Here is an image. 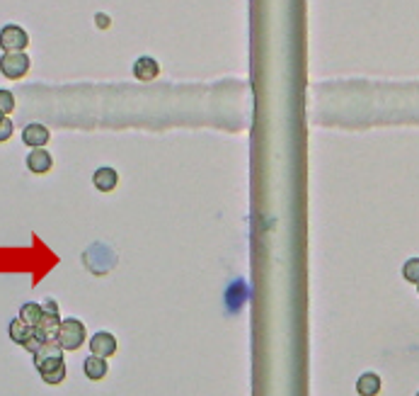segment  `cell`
<instances>
[{
  "instance_id": "cell-13",
  "label": "cell",
  "mask_w": 419,
  "mask_h": 396,
  "mask_svg": "<svg viewBox=\"0 0 419 396\" xmlns=\"http://www.w3.org/2000/svg\"><path fill=\"white\" fill-rule=\"evenodd\" d=\"M116 182H119V175H116V170L112 166H102V168L93 173V185L100 192H112L116 187Z\"/></svg>"
},
{
  "instance_id": "cell-5",
  "label": "cell",
  "mask_w": 419,
  "mask_h": 396,
  "mask_svg": "<svg viewBox=\"0 0 419 396\" xmlns=\"http://www.w3.org/2000/svg\"><path fill=\"white\" fill-rule=\"evenodd\" d=\"M42 307H44V314H42V321L37 323V333L47 340H56L59 326L61 321H63V318L59 316V304H56L54 299H47V302H42Z\"/></svg>"
},
{
  "instance_id": "cell-14",
  "label": "cell",
  "mask_w": 419,
  "mask_h": 396,
  "mask_svg": "<svg viewBox=\"0 0 419 396\" xmlns=\"http://www.w3.org/2000/svg\"><path fill=\"white\" fill-rule=\"evenodd\" d=\"M356 392L364 396H373L381 392V377L376 372H364L359 379H356Z\"/></svg>"
},
{
  "instance_id": "cell-18",
  "label": "cell",
  "mask_w": 419,
  "mask_h": 396,
  "mask_svg": "<svg viewBox=\"0 0 419 396\" xmlns=\"http://www.w3.org/2000/svg\"><path fill=\"white\" fill-rule=\"evenodd\" d=\"M13 129H15V126H13V122H10V119L0 122V144H3V141H8L10 136H13Z\"/></svg>"
},
{
  "instance_id": "cell-6",
  "label": "cell",
  "mask_w": 419,
  "mask_h": 396,
  "mask_svg": "<svg viewBox=\"0 0 419 396\" xmlns=\"http://www.w3.org/2000/svg\"><path fill=\"white\" fill-rule=\"evenodd\" d=\"M49 139H51V131L44 124H39V122H32V124H27L22 129V141L29 149H42V146L49 144Z\"/></svg>"
},
{
  "instance_id": "cell-3",
  "label": "cell",
  "mask_w": 419,
  "mask_h": 396,
  "mask_svg": "<svg viewBox=\"0 0 419 396\" xmlns=\"http://www.w3.org/2000/svg\"><path fill=\"white\" fill-rule=\"evenodd\" d=\"M32 68V61H29V54L24 52H5L0 57V73L10 80H20L29 73Z\"/></svg>"
},
{
  "instance_id": "cell-19",
  "label": "cell",
  "mask_w": 419,
  "mask_h": 396,
  "mask_svg": "<svg viewBox=\"0 0 419 396\" xmlns=\"http://www.w3.org/2000/svg\"><path fill=\"white\" fill-rule=\"evenodd\" d=\"M95 20H97V27H100V29H107V27H109V24H112V20H109V17H105V15H102V13L97 15Z\"/></svg>"
},
{
  "instance_id": "cell-9",
  "label": "cell",
  "mask_w": 419,
  "mask_h": 396,
  "mask_svg": "<svg viewBox=\"0 0 419 396\" xmlns=\"http://www.w3.org/2000/svg\"><path fill=\"white\" fill-rule=\"evenodd\" d=\"M83 372L85 377L90 379V382H100V379L107 377V372H109V365H107V358H102V355H90V358H85L83 362Z\"/></svg>"
},
{
  "instance_id": "cell-11",
  "label": "cell",
  "mask_w": 419,
  "mask_h": 396,
  "mask_svg": "<svg viewBox=\"0 0 419 396\" xmlns=\"http://www.w3.org/2000/svg\"><path fill=\"white\" fill-rule=\"evenodd\" d=\"M27 168L32 173H37V175H44V173H49L51 168H54V159H51V154L47 149H34L29 151L27 156Z\"/></svg>"
},
{
  "instance_id": "cell-12",
  "label": "cell",
  "mask_w": 419,
  "mask_h": 396,
  "mask_svg": "<svg viewBox=\"0 0 419 396\" xmlns=\"http://www.w3.org/2000/svg\"><path fill=\"white\" fill-rule=\"evenodd\" d=\"M90 350H93L95 355H102V358H112V355L116 353V338L107 331L95 333V336L90 338Z\"/></svg>"
},
{
  "instance_id": "cell-21",
  "label": "cell",
  "mask_w": 419,
  "mask_h": 396,
  "mask_svg": "<svg viewBox=\"0 0 419 396\" xmlns=\"http://www.w3.org/2000/svg\"><path fill=\"white\" fill-rule=\"evenodd\" d=\"M417 292H419V282H417Z\"/></svg>"
},
{
  "instance_id": "cell-20",
  "label": "cell",
  "mask_w": 419,
  "mask_h": 396,
  "mask_svg": "<svg viewBox=\"0 0 419 396\" xmlns=\"http://www.w3.org/2000/svg\"><path fill=\"white\" fill-rule=\"evenodd\" d=\"M5 119V112H3V110H0V122H3Z\"/></svg>"
},
{
  "instance_id": "cell-1",
  "label": "cell",
  "mask_w": 419,
  "mask_h": 396,
  "mask_svg": "<svg viewBox=\"0 0 419 396\" xmlns=\"http://www.w3.org/2000/svg\"><path fill=\"white\" fill-rule=\"evenodd\" d=\"M34 367L39 369L47 384H61L66 379V360L63 348L59 340H47L39 350H34Z\"/></svg>"
},
{
  "instance_id": "cell-16",
  "label": "cell",
  "mask_w": 419,
  "mask_h": 396,
  "mask_svg": "<svg viewBox=\"0 0 419 396\" xmlns=\"http://www.w3.org/2000/svg\"><path fill=\"white\" fill-rule=\"evenodd\" d=\"M402 277L412 284L419 282V258H410V261L402 265Z\"/></svg>"
},
{
  "instance_id": "cell-17",
  "label": "cell",
  "mask_w": 419,
  "mask_h": 396,
  "mask_svg": "<svg viewBox=\"0 0 419 396\" xmlns=\"http://www.w3.org/2000/svg\"><path fill=\"white\" fill-rule=\"evenodd\" d=\"M0 110L5 115H10L15 110V95L10 90H0Z\"/></svg>"
},
{
  "instance_id": "cell-8",
  "label": "cell",
  "mask_w": 419,
  "mask_h": 396,
  "mask_svg": "<svg viewBox=\"0 0 419 396\" xmlns=\"http://www.w3.org/2000/svg\"><path fill=\"white\" fill-rule=\"evenodd\" d=\"M226 304H228V309L231 311H240V309L245 307V302H247V297H250V289H247V284H245L243 280H235L233 284H228V289H226Z\"/></svg>"
},
{
  "instance_id": "cell-7",
  "label": "cell",
  "mask_w": 419,
  "mask_h": 396,
  "mask_svg": "<svg viewBox=\"0 0 419 396\" xmlns=\"http://www.w3.org/2000/svg\"><path fill=\"white\" fill-rule=\"evenodd\" d=\"M8 331H10V340H13V343H17V345H22V348H27V345L34 340V336H37V328L29 326V323L22 321L20 316L10 321Z\"/></svg>"
},
{
  "instance_id": "cell-15",
  "label": "cell",
  "mask_w": 419,
  "mask_h": 396,
  "mask_svg": "<svg viewBox=\"0 0 419 396\" xmlns=\"http://www.w3.org/2000/svg\"><path fill=\"white\" fill-rule=\"evenodd\" d=\"M42 314H44V307L37 302H27V304H22V309H20V318L27 321L29 326H34V328H37V323L42 321Z\"/></svg>"
},
{
  "instance_id": "cell-4",
  "label": "cell",
  "mask_w": 419,
  "mask_h": 396,
  "mask_svg": "<svg viewBox=\"0 0 419 396\" xmlns=\"http://www.w3.org/2000/svg\"><path fill=\"white\" fill-rule=\"evenodd\" d=\"M29 47V34L20 24H5L0 29V49L3 52H24Z\"/></svg>"
},
{
  "instance_id": "cell-2",
  "label": "cell",
  "mask_w": 419,
  "mask_h": 396,
  "mask_svg": "<svg viewBox=\"0 0 419 396\" xmlns=\"http://www.w3.org/2000/svg\"><path fill=\"white\" fill-rule=\"evenodd\" d=\"M85 336H88V331H85V323L80 318H63L59 333H56V340L63 350H78L85 343Z\"/></svg>"
},
{
  "instance_id": "cell-10",
  "label": "cell",
  "mask_w": 419,
  "mask_h": 396,
  "mask_svg": "<svg viewBox=\"0 0 419 396\" xmlns=\"http://www.w3.org/2000/svg\"><path fill=\"white\" fill-rule=\"evenodd\" d=\"M134 75L143 83H151L160 75V64H158L153 57H139L134 64Z\"/></svg>"
}]
</instances>
